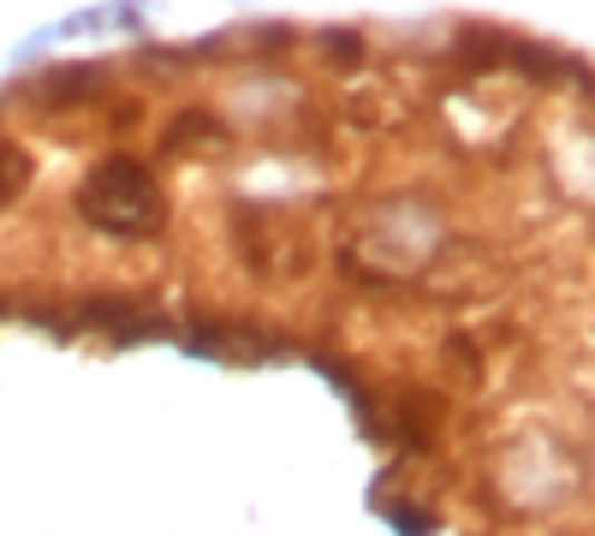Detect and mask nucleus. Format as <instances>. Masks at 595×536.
<instances>
[{"mask_svg":"<svg viewBox=\"0 0 595 536\" xmlns=\"http://www.w3.org/2000/svg\"><path fill=\"white\" fill-rule=\"evenodd\" d=\"M84 215L96 221L101 233H119V238H137V233H155L162 227V192H155V173L131 155H114L90 173L84 185Z\"/></svg>","mask_w":595,"mask_h":536,"instance_id":"f257e3e1","label":"nucleus"},{"mask_svg":"<svg viewBox=\"0 0 595 536\" xmlns=\"http://www.w3.org/2000/svg\"><path fill=\"white\" fill-rule=\"evenodd\" d=\"M25 179H30L25 155H19V149H0V203L19 197V192H25Z\"/></svg>","mask_w":595,"mask_h":536,"instance_id":"f03ea898","label":"nucleus"}]
</instances>
